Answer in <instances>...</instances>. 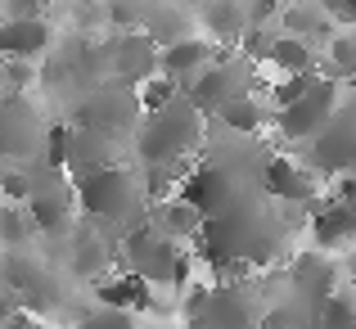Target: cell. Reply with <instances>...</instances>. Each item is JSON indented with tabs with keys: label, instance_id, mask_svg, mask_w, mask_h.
<instances>
[{
	"label": "cell",
	"instance_id": "ac0fdd59",
	"mask_svg": "<svg viewBox=\"0 0 356 329\" xmlns=\"http://www.w3.org/2000/svg\"><path fill=\"white\" fill-rule=\"evenodd\" d=\"M289 284H293L307 303H325L330 294L343 289V271L325 248H307V252H298L293 266H289Z\"/></svg>",
	"mask_w": 356,
	"mask_h": 329
},
{
	"label": "cell",
	"instance_id": "5b68a950",
	"mask_svg": "<svg viewBox=\"0 0 356 329\" xmlns=\"http://www.w3.org/2000/svg\"><path fill=\"white\" fill-rule=\"evenodd\" d=\"M0 280L18 294L23 312H32V316H59L63 312L68 284L59 275V262L36 252V243L32 248H5L0 252Z\"/></svg>",
	"mask_w": 356,
	"mask_h": 329
},
{
	"label": "cell",
	"instance_id": "4dcf8cb0",
	"mask_svg": "<svg viewBox=\"0 0 356 329\" xmlns=\"http://www.w3.org/2000/svg\"><path fill=\"white\" fill-rule=\"evenodd\" d=\"M77 329H145L140 325V312H127V307H90L77 321Z\"/></svg>",
	"mask_w": 356,
	"mask_h": 329
},
{
	"label": "cell",
	"instance_id": "603a6c76",
	"mask_svg": "<svg viewBox=\"0 0 356 329\" xmlns=\"http://www.w3.org/2000/svg\"><path fill=\"white\" fill-rule=\"evenodd\" d=\"M149 221L158 225V230H167L172 239H181V243H194V234L203 230V212L194 208V203H185L181 194H172V199H163V203H149Z\"/></svg>",
	"mask_w": 356,
	"mask_h": 329
},
{
	"label": "cell",
	"instance_id": "cb8c5ba5",
	"mask_svg": "<svg viewBox=\"0 0 356 329\" xmlns=\"http://www.w3.org/2000/svg\"><path fill=\"white\" fill-rule=\"evenodd\" d=\"M194 18L199 14H190V5H181V0H154V9L145 18V32L158 45H172L181 36H194Z\"/></svg>",
	"mask_w": 356,
	"mask_h": 329
},
{
	"label": "cell",
	"instance_id": "9a60e30c",
	"mask_svg": "<svg viewBox=\"0 0 356 329\" xmlns=\"http://www.w3.org/2000/svg\"><path fill=\"white\" fill-rule=\"evenodd\" d=\"M54 50V27L41 14H9L0 18V59L41 63Z\"/></svg>",
	"mask_w": 356,
	"mask_h": 329
},
{
	"label": "cell",
	"instance_id": "4fadbf2b",
	"mask_svg": "<svg viewBox=\"0 0 356 329\" xmlns=\"http://www.w3.org/2000/svg\"><path fill=\"white\" fill-rule=\"evenodd\" d=\"M261 194H270L275 203H293V208H316L321 199V176L302 163V158H270L266 176H261Z\"/></svg>",
	"mask_w": 356,
	"mask_h": 329
},
{
	"label": "cell",
	"instance_id": "f35d334b",
	"mask_svg": "<svg viewBox=\"0 0 356 329\" xmlns=\"http://www.w3.org/2000/svg\"><path fill=\"white\" fill-rule=\"evenodd\" d=\"M248 5V23L252 27H270L280 18V9H284V0H243Z\"/></svg>",
	"mask_w": 356,
	"mask_h": 329
},
{
	"label": "cell",
	"instance_id": "e0dca14e",
	"mask_svg": "<svg viewBox=\"0 0 356 329\" xmlns=\"http://www.w3.org/2000/svg\"><path fill=\"white\" fill-rule=\"evenodd\" d=\"M312 239L316 248L334 252V248H348V243H356V199H343V194H330V199H316L312 208Z\"/></svg>",
	"mask_w": 356,
	"mask_h": 329
},
{
	"label": "cell",
	"instance_id": "e575fe53",
	"mask_svg": "<svg viewBox=\"0 0 356 329\" xmlns=\"http://www.w3.org/2000/svg\"><path fill=\"white\" fill-rule=\"evenodd\" d=\"M176 95H181V86H176L172 77H163V72H158V77H149L145 86H140V104H145V113H154V109L172 104Z\"/></svg>",
	"mask_w": 356,
	"mask_h": 329
},
{
	"label": "cell",
	"instance_id": "3957f363",
	"mask_svg": "<svg viewBox=\"0 0 356 329\" xmlns=\"http://www.w3.org/2000/svg\"><path fill=\"white\" fill-rule=\"evenodd\" d=\"M77 185V208L81 217L99 221V225H113V230L127 234L131 225H140L149 217V194H145V176L140 167H104V172H90L81 176Z\"/></svg>",
	"mask_w": 356,
	"mask_h": 329
},
{
	"label": "cell",
	"instance_id": "52a82bcc",
	"mask_svg": "<svg viewBox=\"0 0 356 329\" xmlns=\"http://www.w3.org/2000/svg\"><path fill=\"white\" fill-rule=\"evenodd\" d=\"M230 50H235V45L217 50V59H212L208 68L199 72V81L185 90V95L208 113V118H221L235 99H243V95H252V90L266 86V81L257 77V63L243 59V54H230Z\"/></svg>",
	"mask_w": 356,
	"mask_h": 329
},
{
	"label": "cell",
	"instance_id": "bcb514c9",
	"mask_svg": "<svg viewBox=\"0 0 356 329\" xmlns=\"http://www.w3.org/2000/svg\"><path fill=\"white\" fill-rule=\"evenodd\" d=\"M0 14H9V9H5V0H0Z\"/></svg>",
	"mask_w": 356,
	"mask_h": 329
},
{
	"label": "cell",
	"instance_id": "74e56055",
	"mask_svg": "<svg viewBox=\"0 0 356 329\" xmlns=\"http://www.w3.org/2000/svg\"><path fill=\"white\" fill-rule=\"evenodd\" d=\"M208 298H212V284H185L181 289V316L185 321H199L208 312Z\"/></svg>",
	"mask_w": 356,
	"mask_h": 329
},
{
	"label": "cell",
	"instance_id": "60d3db41",
	"mask_svg": "<svg viewBox=\"0 0 356 329\" xmlns=\"http://www.w3.org/2000/svg\"><path fill=\"white\" fill-rule=\"evenodd\" d=\"M181 329H217V325H208V321L199 316V321H181Z\"/></svg>",
	"mask_w": 356,
	"mask_h": 329
},
{
	"label": "cell",
	"instance_id": "5bb4252c",
	"mask_svg": "<svg viewBox=\"0 0 356 329\" xmlns=\"http://www.w3.org/2000/svg\"><path fill=\"white\" fill-rule=\"evenodd\" d=\"M158 72H163V45H158L145 27L113 36V77L118 81H127V86L140 90L149 77H158Z\"/></svg>",
	"mask_w": 356,
	"mask_h": 329
},
{
	"label": "cell",
	"instance_id": "d4e9b609",
	"mask_svg": "<svg viewBox=\"0 0 356 329\" xmlns=\"http://www.w3.org/2000/svg\"><path fill=\"white\" fill-rule=\"evenodd\" d=\"M312 312H316V303H307V298L289 284L284 294L270 298L266 316H261V329H312Z\"/></svg>",
	"mask_w": 356,
	"mask_h": 329
},
{
	"label": "cell",
	"instance_id": "d6986e66",
	"mask_svg": "<svg viewBox=\"0 0 356 329\" xmlns=\"http://www.w3.org/2000/svg\"><path fill=\"white\" fill-rule=\"evenodd\" d=\"M212 59H217L212 41H203V36H181V41L163 45V77H172L181 90H190Z\"/></svg>",
	"mask_w": 356,
	"mask_h": 329
},
{
	"label": "cell",
	"instance_id": "44dd1931",
	"mask_svg": "<svg viewBox=\"0 0 356 329\" xmlns=\"http://www.w3.org/2000/svg\"><path fill=\"white\" fill-rule=\"evenodd\" d=\"M280 32L289 36H302V41L312 45H330L334 41V18L325 14V5H316V0H284V9H280Z\"/></svg>",
	"mask_w": 356,
	"mask_h": 329
},
{
	"label": "cell",
	"instance_id": "484cf974",
	"mask_svg": "<svg viewBox=\"0 0 356 329\" xmlns=\"http://www.w3.org/2000/svg\"><path fill=\"white\" fill-rule=\"evenodd\" d=\"M217 122L226 131H239V136H261V131H266V122H275V104H266V99L252 90V95L235 99V104L221 113Z\"/></svg>",
	"mask_w": 356,
	"mask_h": 329
},
{
	"label": "cell",
	"instance_id": "7c38bea8",
	"mask_svg": "<svg viewBox=\"0 0 356 329\" xmlns=\"http://www.w3.org/2000/svg\"><path fill=\"white\" fill-rule=\"evenodd\" d=\"M248 190H252V185H248V181H239L230 167L199 158V163H194V172L181 181V190H176V194H181L185 203H194L203 217H221V212L235 208V203H239Z\"/></svg>",
	"mask_w": 356,
	"mask_h": 329
},
{
	"label": "cell",
	"instance_id": "8fae6325",
	"mask_svg": "<svg viewBox=\"0 0 356 329\" xmlns=\"http://www.w3.org/2000/svg\"><path fill=\"white\" fill-rule=\"evenodd\" d=\"M45 113L32 104L27 95H0V154L27 163V158L45 154Z\"/></svg>",
	"mask_w": 356,
	"mask_h": 329
},
{
	"label": "cell",
	"instance_id": "f1b7e54d",
	"mask_svg": "<svg viewBox=\"0 0 356 329\" xmlns=\"http://www.w3.org/2000/svg\"><path fill=\"white\" fill-rule=\"evenodd\" d=\"M312 329H356V289H339L325 303H316Z\"/></svg>",
	"mask_w": 356,
	"mask_h": 329
},
{
	"label": "cell",
	"instance_id": "1f68e13d",
	"mask_svg": "<svg viewBox=\"0 0 356 329\" xmlns=\"http://www.w3.org/2000/svg\"><path fill=\"white\" fill-rule=\"evenodd\" d=\"M27 86H36V63L0 59V95H23Z\"/></svg>",
	"mask_w": 356,
	"mask_h": 329
},
{
	"label": "cell",
	"instance_id": "836d02e7",
	"mask_svg": "<svg viewBox=\"0 0 356 329\" xmlns=\"http://www.w3.org/2000/svg\"><path fill=\"white\" fill-rule=\"evenodd\" d=\"M275 36H280V32H270V27H248V32H243V41L235 45V50L243 54V59H252V63H270Z\"/></svg>",
	"mask_w": 356,
	"mask_h": 329
},
{
	"label": "cell",
	"instance_id": "ffe728a7",
	"mask_svg": "<svg viewBox=\"0 0 356 329\" xmlns=\"http://www.w3.org/2000/svg\"><path fill=\"white\" fill-rule=\"evenodd\" d=\"M199 27L208 32V41L217 45H239L243 32H248V5L243 0H208L199 9Z\"/></svg>",
	"mask_w": 356,
	"mask_h": 329
},
{
	"label": "cell",
	"instance_id": "2e32d148",
	"mask_svg": "<svg viewBox=\"0 0 356 329\" xmlns=\"http://www.w3.org/2000/svg\"><path fill=\"white\" fill-rule=\"evenodd\" d=\"M122 154H127V145L113 136H104V131H90V127H77L72 122V136H68V163H63V172L72 176V181H81V176L90 172H104V167H118Z\"/></svg>",
	"mask_w": 356,
	"mask_h": 329
},
{
	"label": "cell",
	"instance_id": "ab89813d",
	"mask_svg": "<svg viewBox=\"0 0 356 329\" xmlns=\"http://www.w3.org/2000/svg\"><path fill=\"white\" fill-rule=\"evenodd\" d=\"M334 23H343V27H356V0H343V9L334 14Z\"/></svg>",
	"mask_w": 356,
	"mask_h": 329
},
{
	"label": "cell",
	"instance_id": "83f0119b",
	"mask_svg": "<svg viewBox=\"0 0 356 329\" xmlns=\"http://www.w3.org/2000/svg\"><path fill=\"white\" fill-rule=\"evenodd\" d=\"M41 225L32 221L27 203H5L0 199V248H32Z\"/></svg>",
	"mask_w": 356,
	"mask_h": 329
},
{
	"label": "cell",
	"instance_id": "7bdbcfd3",
	"mask_svg": "<svg viewBox=\"0 0 356 329\" xmlns=\"http://www.w3.org/2000/svg\"><path fill=\"white\" fill-rule=\"evenodd\" d=\"M145 329H176L172 321H154V325H145Z\"/></svg>",
	"mask_w": 356,
	"mask_h": 329
},
{
	"label": "cell",
	"instance_id": "30bf717a",
	"mask_svg": "<svg viewBox=\"0 0 356 329\" xmlns=\"http://www.w3.org/2000/svg\"><path fill=\"white\" fill-rule=\"evenodd\" d=\"M339 99H343V81L321 77L302 99H293V104L275 109V122H270V127H275V136L284 140V145H307V140H312L316 131H321L325 122L334 118Z\"/></svg>",
	"mask_w": 356,
	"mask_h": 329
},
{
	"label": "cell",
	"instance_id": "d6a6232c",
	"mask_svg": "<svg viewBox=\"0 0 356 329\" xmlns=\"http://www.w3.org/2000/svg\"><path fill=\"white\" fill-rule=\"evenodd\" d=\"M321 77L325 72H289V77H280V86H270V104L284 109V104H293V99H302Z\"/></svg>",
	"mask_w": 356,
	"mask_h": 329
},
{
	"label": "cell",
	"instance_id": "ba28073f",
	"mask_svg": "<svg viewBox=\"0 0 356 329\" xmlns=\"http://www.w3.org/2000/svg\"><path fill=\"white\" fill-rule=\"evenodd\" d=\"M302 149H307L302 163L312 167L316 176H325V181H334V176H343V172H356V90H348V95L339 99L334 118L325 122Z\"/></svg>",
	"mask_w": 356,
	"mask_h": 329
},
{
	"label": "cell",
	"instance_id": "d590c367",
	"mask_svg": "<svg viewBox=\"0 0 356 329\" xmlns=\"http://www.w3.org/2000/svg\"><path fill=\"white\" fill-rule=\"evenodd\" d=\"M68 136H72V122H50V131H45V154H41L50 167L68 163Z\"/></svg>",
	"mask_w": 356,
	"mask_h": 329
},
{
	"label": "cell",
	"instance_id": "4316f807",
	"mask_svg": "<svg viewBox=\"0 0 356 329\" xmlns=\"http://www.w3.org/2000/svg\"><path fill=\"white\" fill-rule=\"evenodd\" d=\"M270 68H280V77H289V72H321V54H316L312 41L280 32L275 50H270Z\"/></svg>",
	"mask_w": 356,
	"mask_h": 329
},
{
	"label": "cell",
	"instance_id": "7a4b0ae2",
	"mask_svg": "<svg viewBox=\"0 0 356 329\" xmlns=\"http://www.w3.org/2000/svg\"><path fill=\"white\" fill-rule=\"evenodd\" d=\"M203 140H208V113L181 90L172 104L140 118L136 136H131V149H136V167H158V163L199 158Z\"/></svg>",
	"mask_w": 356,
	"mask_h": 329
},
{
	"label": "cell",
	"instance_id": "7402d4cb",
	"mask_svg": "<svg viewBox=\"0 0 356 329\" xmlns=\"http://www.w3.org/2000/svg\"><path fill=\"white\" fill-rule=\"evenodd\" d=\"M154 284L149 280H140L136 271H127L122 266L118 275H104L95 284V303H104V307H127V312H149L154 307Z\"/></svg>",
	"mask_w": 356,
	"mask_h": 329
},
{
	"label": "cell",
	"instance_id": "f546056e",
	"mask_svg": "<svg viewBox=\"0 0 356 329\" xmlns=\"http://www.w3.org/2000/svg\"><path fill=\"white\" fill-rule=\"evenodd\" d=\"M325 77L334 81H348L356 77V27H348V32H334L330 50H325Z\"/></svg>",
	"mask_w": 356,
	"mask_h": 329
},
{
	"label": "cell",
	"instance_id": "6da1fadb",
	"mask_svg": "<svg viewBox=\"0 0 356 329\" xmlns=\"http://www.w3.org/2000/svg\"><path fill=\"white\" fill-rule=\"evenodd\" d=\"M194 252L212 266V275L226 262H243L252 271H266L289 252V217H284V208H275L270 194L248 190L235 208L203 221V230L194 234Z\"/></svg>",
	"mask_w": 356,
	"mask_h": 329
},
{
	"label": "cell",
	"instance_id": "b9f144b4",
	"mask_svg": "<svg viewBox=\"0 0 356 329\" xmlns=\"http://www.w3.org/2000/svg\"><path fill=\"white\" fill-rule=\"evenodd\" d=\"M9 167H14V158H5V154H0V181L9 176Z\"/></svg>",
	"mask_w": 356,
	"mask_h": 329
},
{
	"label": "cell",
	"instance_id": "8d00e7d4",
	"mask_svg": "<svg viewBox=\"0 0 356 329\" xmlns=\"http://www.w3.org/2000/svg\"><path fill=\"white\" fill-rule=\"evenodd\" d=\"M0 199H5V203H27V199H32V176H27L23 163H14L9 176L0 181Z\"/></svg>",
	"mask_w": 356,
	"mask_h": 329
},
{
	"label": "cell",
	"instance_id": "ee69618b",
	"mask_svg": "<svg viewBox=\"0 0 356 329\" xmlns=\"http://www.w3.org/2000/svg\"><path fill=\"white\" fill-rule=\"evenodd\" d=\"M181 5H190V9H203V5H208V0H181Z\"/></svg>",
	"mask_w": 356,
	"mask_h": 329
},
{
	"label": "cell",
	"instance_id": "f6af8a7d",
	"mask_svg": "<svg viewBox=\"0 0 356 329\" xmlns=\"http://www.w3.org/2000/svg\"><path fill=\"white\" fill-rule=\"evenodd\" d=\"M348 266H352V284H356V252H352V262H348Z\"/></svg>",
	"mask_w": 356,
	"mask_h": 329
},
{
	"label": "cell",
	"instance_id": "9c48e42d",
	"mask_svg": "<svg viewBox=\"0 0 356 329\" xmlns=\"http://www.w3.org/2000/svg\"><path fill=\"white\" fill-rule=\"evenodd\" d=\"M270 307V289L261 275H243V280H217L208 298L203 321L217 329H261V316Z\"/></svg>",
	"mask_w": 356,
	"mask_h": 329
},
{
	"label": "cell",
	"instance_id": "277c9868",
	"mask_svg": "<svg viewBox=\"0 0 356 329\" xmlns=\"http://www.w3.org/2000/svg\"><path fill=\"white\" fill-rule=\"evenodd\" d=\"M122 266L136 271L140 280H149L154 289H176L181 294L190 284V266L194 257L181 248V239H172L167 230H158L154 221H140L122 234Z\"/></svg>",
	"mask_w": 356,
	"mask_h": 329
},
{
	"label": "cell",
	"instance_id": "8992f818",
	"mask_svg": "<svg viewBox=\"0 0 356 329\" xmlns=\"http://www.w3.org/2000/svg\"><path fill=\"white\" fill-rule=\"evenodd\" d=\"M140 118H145L140 90L127 86V81H118V77H108V81H99V86H90L86 95L72 104V113H68V122H77V127H90V131H104V136L122 140V145L136 136Z\"/></svg>",
	"mask_w": 356,
	"mask_h": 329
}]
</instances>
